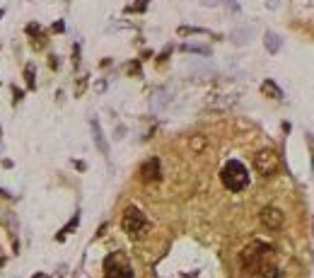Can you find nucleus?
Wrapping results in <instances>:
<instances>
[{
  "label": "nucleus",
  "instance_id": "2eb2a0df",
  "mask_svg": "<svg viewBox=\"0 0 314 278\" xmlns=\"http://www.w3.org/2000/svg\"><path fill=\"white\" fill-rule=\"evenodd\" d=\"M77 220H80V215H75V218L70 220V225H65L63 230H61V235H58V240H63V237H65V235H68V233H70V230H75V227H77Z\"/></svg>",
  "mask_w": 314,
  "mask_h": 278
},
{
  "label": "nucleus",
  "instance_id": "0eeeda50",
  "mask_svg": "<svg viewBox=\"0 0 314 278\" xmlns=\"http://www.w3.org/2000/svg\"><path fill=\"white\" fill-rule=\"evenodd\" d=\"M160 160L157 157H150V160H145L141 167V179L145 181V184H150V181H157L160 179Z\"/></svg>",
  "mask_w": 314,
  "mask_h": 278
},
{
  "label": "nucleus",
  "instance_id": "f3484780",
  "mask_svg": "<svg viewBox=\"0 0 314 278\" xmlns=\"http://www.w3.org/2000/svg\"><path fill=\"white\" fill-rule=\"evenodd\" d=\"M203 29H198V27H179V34H201Z\"/></svg>",
  "mask_w": 314,
  "mask_h": 278
},
{
  "label": "nucleus",
  "instance_id": "423d86ee",
  "mask_svg": "<svg viewBox=\"0 0 314 278\" xmlns=\"http://www.w3.org/2000/svg\"><path fill=\"white\" fill-rule=\"evenodd\" d=\"M259 218H261V225L263 227H268V230H278L283 225V211L281 208H276V206H266L263 211L259 213Z\"/></svg>",
  "mask_w": 314,
  "mask_h": 278
},
{
  "label": "nucleus",
  "instance_id": "f03ea898",
  "mask_svg": "<svg viewBox=\"0 0 314 278\" xmlns=\"http://www.w3.org/2000/svg\"><path fill=\"white\" fill-rule=\"evenodd\" d=\"M220 179H222L225 189L242 191V189H247V184H249V172H247V167L242 165L239 160H230L228 165L222 167Z\"/></svg>",
  "mask_w": 314,
  "mask_h": 278
},
{
  "label": "nucleus",
  "instance_id": "f8f14e48",
  "mask_svg": "<svg viewBox=\"0 0 314 278\" xmlns=\"http://www.w3.org/2000/svg\"><path fill=\"white\" fill-rule=\"evenodd\" d=\"M251 34H254V29H235L232 32V41L235 44H247V41H251Z\"/></svg>",
  "mask_w": 314,
  "mask_h": 278
},
{
  "label": "nucleus",
  "instance_id": "1a4fd4ad",
  "mask_svg": "<svg viewBox=\"0 0 314 278\" xmlns=\"http://www.w3.org/2000/svg\"><path fill=\"white\" fill-rule=\"evenodd\" d=\"M150 104H152V109H164L167 104H169V92L167 89H157L155 95H152V100H150Z\"/></svg>",
  "mask_w": 314,
  "mask_h": 278
},
{
  "label": "nucleus",
  "instance_id": "4468645a",
  "mask_svg": "<svg viewBox=\"0 0 314 278\" xmlns=\"http://www.w3.org/2000/svg\"><path fill=\"white\" fill-rule=\"evenodd\" d=\"M182 51H186V54L191 51V54H201V56H208V54H210L206 46H191V44H184V46H182Z\"/></svg>",
  "mask_w": 314,
  "mask_h": 278
},
{
  "label": "nucleus",
  "instance_id": "9b49d317",
  "mask_svg": "<svg viewBox=\"0 0 314 278\" xmlns=\"http://www.w3.org/2000/svg\"><path fill=\"white\" fill-rule=\"evenodd\" d=\"M263 44H266V49H268V54H278V51H281V46H283V41H281V36H278L276 32H266Z\"/></svg>",
  "mask_w": 314,
  "mask_h": 278
},
{
  "label": "nucleus",
  "instance_id": "ddd939ff",
  "mask_svg": "<svg viewBox=\"0 0 314 278\" xmlns=\"http://www.w3.org/2000/svg\"><path fill=\"white\" fill-rule=\"evenodd\" d=\"M259 273H261V278H283V271L276 266H263Z\"/></svg>",
  "mask_w": 314,
  "mask_h": 278
},
{
  "label": "nucleus",
  "instance_id": "9d476101",
  "mask_svg": "<svg viewBox=\"0 0 314 278\" xmlns=\"http://www.w3.org/2000/svg\"><path fill=\"white\" fill-rule=\"evenodd\" d=\"M261 92L268 95V97H273V100H283V89L278 87L273 80H263V82H261Z\"/></svg>",
  "mask_w": 314,
  "mask_h": 278
},
{
  "label": "nucleus",
  "instance_id": "a211bd4d",
  "mask_svg": "<svg viewBox=\"0 0 314 278\" xmlns=\"http://www.w3.org/2000/svg\"><path fill=\"white\" fill-rule=\"evenodd\" d=\"M145 8H148V0H141L138 5H130L128 12H141V10H145Z\"/></svg>",
  "mask_w": 314,
  "mask_h": 278
},
{
  "label": "nucleus",
  "instance_id": "6ab92c4d",
  "mask_svg": "<svg viewBox=\"0 0 314 278\" xmlns=\"http://www.w3.org/2000/svg\"><path fill=\"white\" fill-rule=\"evenodd\" d=\"M222 3H228V8H230L232 12H237V10H239V5L235 3V0H222Z\"/></svg>",
  "mask_w": 314,
  "mask_h": 278
},
{
  "label": "nucleus",
  "instance_id": "f257e3e1",
  "mask_svg": "<svg viewBox=\"0 0 314 278\" xmlns=\"http://www.w3.org/2000/svg\"><path fill=\"white\" fill-rule=\"evenodd\" d=\"M273 247L266 245V242H259V240H254L249 245L242 249V256H239V261H242V266L247 268L249 273H259L261 268L266 266V259L271 256Z\"/></svg>",
  "mask_w": 314,
  "mask_h": 278
},
{
  "label": "nucleus",
  "instance_id": "5701e85b",
  "mask_svg": "<svg viewBox=\"0 0 314 278\" xmlns=\"http://www.w3.org/2000/svg\"><path fill=\"white\" fill-rule=\"evenodd\" d=\"M32 278H49V276H46V273H34Z\"/></svg>",
  "mask_w": 314,
  "mask_h": 278
},
{
  "label": "nucleus",
  "instance_id": "6e6552de",
  "mask_svg": "<svg viewBox=\"0 0 314 278\" xmlns=\"http://www.w3.org/2000/svg\"><path fill=\"white\" fill-rule=\"evenodd\" d=\"M89 128H92V138H95V145L99 148V153H102V155H109V145H107V141H104V133H102V126H99L97 116L89 119Z\"/></svg>",
  "mask_w": 314,
  "mask_h": 278
},
{
  "label": "nucleus",
  "instance_id": "39448f33",
  "mask_svg": "<svg viewBox=\"0 0 314 278\" xmlns=\"http://www.w3.org/2000/svg\"><path fill=\"white\" fill-rule=\"evenodd\" d=\"M104 276L107 278H133V271H130L128 261L121 254H111L104 261Z\"/></svg>",
  "mask_w": 314,
  "mask_h": 278
},
{
  "label": "nucleus",
  "instance_id": "20e7f679",
  "mask_svg": "<svg viewBox=\"0 0 314 278\" xmlns=\"http://www.w3.org/2000/svg\"><path fill=\"white\" fill-rule=\"evenodd\" d=\"M278 165H281V160H278V155H276L273 150H259V153L254 155V169L259 172L261 177L276 174Z\"/></svg>",
  "mask_w": 314,
  "mask_h": 278
},
{
  "label": "nucleus",
  "instance_id": "4be33fe9",
  "mask_svg": "<svg viewBox=\"0 0 314 278\" xmlns=\"http://www.w3.org/2000/svg\"><path fill=\"white\" fill-rule=\"evenodd\" d=\"M54 32H63V22H56L54 24Z\"/></svg>",
  "mask_w": 314,
  "mask_h": 278
},
{
  "label": "nucleus",
  "instance_id": "412c9836",
  "mask_svg": "<svg viewBox=\"0 0 314 278\" xmlns=\"http://www.w3.org/2000/svg\"><path fill=\"white\" fill-rule=\"evenodd\" d=\"M266 5H268L271 10H276V8H278V0H266Z\"/></svg>",
  "mask_w": 314,
  "mask_h": 278
},
{
  "label": "nucleus",
  "instance_id": "aec40b11",
  "mask_svg": "<svg viewBox=\"0 0 314 278\" xmlns=\"http://www.w3.org/2000/svg\"><path fill=\"white\" fill-rule=\"evenodd\" d=\"M201 3H203V5H208V8H215V5H220L222 0H201Z\"/></svg>",
  "mask_w": 314,
  "mask_h": 278
},
{
  "label": "nucleus",
  "instance_id": "7ed1b4c3",
  "mask_svg": "<svg viewBox=\"0 0 314 278\" xmlns=\"http://www.w3.org/2000/svg\"><path fill=\"white\" fill-rule=\"evenodd\" d=\"M121 227H123L130 237H141V235L148 230V220H145V215H143L136 206H130V208H126V213H123Z\"/></svg>",
  "mask_w": 314,
  "mask_h": 278
},
{
  "label": "nucleus",
  "instance_id": "dca6fc26",
  "mask_svg": "<svg viewBox=\"0 0 314 278\" xmlns=\"http://www.w3.org/2000/svg\"><path fill=\"white\" fill-rule=\"evenodd\" d=\"M24 78H27V82H29V87L34 89V66H27V70H24Z\"/></svg>",
  "mask_w": 314,
  "mask_h": 278
}]
</instances>
